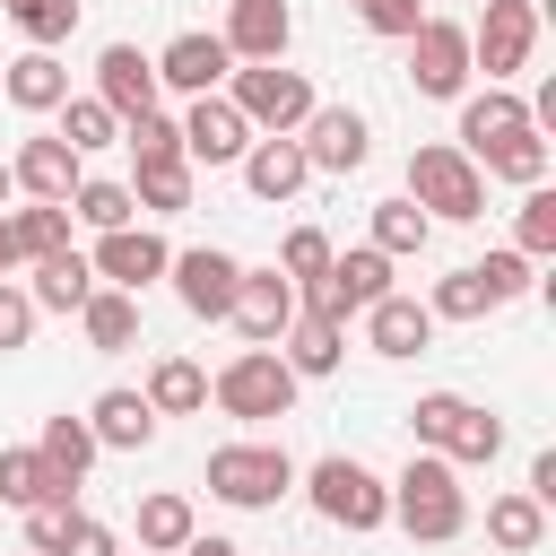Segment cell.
Here are the masks:
<instances>
[{
	"label": "cell",
	"mask_w": 556,
	"mask_h": 556,
	"mask_svg": "<svg viewBox=\"0 0 556 556\" xmlns=\"http://www.w3.org/2000/svg\"><path fill=\"white\" fill-rule=\"evenodd\" d=\"M96 104H104L113 122L156 113V61H148L139 43H104V52H96Z\"/></svg>",
	"instance_id": "cell-13"
},
{
	"label": "cell",
	"mask_w": 556,
	"mask_h": 556,
	"mask_svg": "<svg viewBox=\"0 0 556 556\" xmlns=\"http://www.w3.org/2000/svg\"><path fill=\"white\" fill-rule=\"evenodd\" d=\"M9 191H17V182H9V156H0V200H9Z\"/></svg>",
	"instance_id": "cell-49"
},
{
	"label": "cell",
	"mask_w": 556,
	"mask_h": 556,
	"mask_svg": "<svg viewBox=\"0 0 556 556\" xmlns=\"http://www.w3.org/2000/svg\"><path fill=\"white\" fill-rule=\"evenodd\" d=\"M87 295H96L87 252H52V261H35V287H26V304H35V313H78Z\"/></svg>",
	"instance_id": "cell-27"
},
{
	"label": "cell",
	"mask_w": 556,
	"mask_h": 556,
	"mask_svg": "<svg viewBox=\"0 0 556 556\" xmlns=\"http://www.w3.org/2000/svg\"><path fill=\"white\" fill-rule=\"evenodd\" d=\"M130 208H139V200H130V182H78V191H70V217H78V226H96V235L130 226Z\"/></svg>",
	"instance_id": "cell-39"
},
{
	"label": "cell",
	"mask_w": 556,
	"mask_h": 556,
	"mask_svg": "<svg viewBox=\"0 0 556 556\" xmlns=\"http://www.w3.org/2000/svg\"><path fill=\"white\" fill-rule=\"evenodd\" d=\"M478 165H486V174H504V182H521V191H539V182H547V139H539V130H521V139L486 148Z\"/></svg>",
	"instance_id": "cell-38"
},
{
	"label": "cell",
	"mask_w": 556,
	"mask_h": 556,
	"mask_svg": "<svg viewBox=\"0 0 556 556\" xmlns=\"http://www.w3.org/2000/svg\"><path fill=\"white\" fill-rule=\"evenodd\" d=\"M304 174H313V165H304L295 139H252V148H243V182H252V200H295Z\"/></svg>",
	"instance_id": "cell-26"
},
{
	"label": "cell",
	"mask_w": 556,
	"mask_h": 556,
	"mask_svg": "<svg viewBox=\"0 0 556 556\" xmlns=\"http://www.w3.org/2000/svg\"><path fill=\"white\" fill-rule=\"evenodd\" d=\"M0 9H9V26H17L35 52L70 43V26H78V0H0Z\"/></svg>",
	"instance_id": "cell-36"
},
{
	"label": "cell",
	"mask_w": 556,
	"mask_h": 556,
	"mask_svg": "<svg viewBox=\"0 0 556 556\" xmlns=\"http://www.w3.org/2000/svg\"><path fill=\"white\" fill-rule=\"evenodd\" d=\"M0 96H9L17 113H61V104H70V70H61L52 52H35V43H26V52L0 70Z\"/></svg>",
	"instance_id": "cell-23"
},
{
	"label": "cell",
	"mask_w": 556,
	"mask_h": 556,
	"mask_svg": "<svg viewBox=\"0 0 556 556\" xmlns=\"http://www.w3.org/2000/svg\"><path fill=\"white\" fill-rule=\"evenodd\" d=\"M139 400H148L156 417H200V408H208V374H200L191 356H156V365H148V391H139Z\"/></svg>",
	"instance_id": "cell-29"
},
{
	"label": "cell",
	"mask_w": 556,
	"mask_h": 556,
	"mask_svg": "<svg viewBox=\"0 0 556 556\" xmlns=\"http://www.w3.org/2000/svg\"><path fill=\"white\" fill-rule=\"evenodd\" d=\"M408 200H417L426 217L469 226V217H486V174H478L452 139H434V148H417V156H408Z\"/></svg>",
	"instance_id": "cell-5"
},
{
	"label": "cell",
	"mask_w": 556,
	"mask_h": 556,
	"mask_svg": "<svg viewBox=\"0 0 556 556\" xmlns=\"http://www.w3.org/2000/svg\"><path fill=\"white\" fill-rule=\"evenodd\" d=\"M78 330H87V348H96V356H122V348L139 339V295H122V287H96V295L78 304Z\"/></svg>",
	"instance_id": "cell-28"
},
{
	"label": "cell",
	"mask_w": 556,
	"mask_h": 556,
	"mask_svg": "<svg viewBox=\"0 0 556 556\" xmlns=\"http://www.w3.org/2000/svg\"><path fill=\"white\" fill-rule=\"evenodd\" d=\"M321 269H330V235H321V226H295V235L278 243V278H287V287H313Z\"/></svg>",
	"instance_id": "cell-41"
},
{
	"label": "cell",
	"mask_w": 556,
	"mask_h": 556,
	"mask_svg": "<svg viewBox=\"0 0 556 556\" xmlns=\"http://www.w3.org/2000/svg\"><path fill=\"white\" fill-rule=\"evenodd\" d=\"M235 113H243V130H269V139H295L304 122H313V78L304 70H278V61H243L235 70V96H226Z\"/></svg>",
	"instance_id": "cell-3"
},
{
	"label": "cell",
	"mask_w": 556,
	"mask_h": 556,
	"mask_svg": "<svg viewBox=\"0 0 556 556\" xmlns=\"http://www.w3.org/2000/svg\"><path fill=\"white\" fill-rule=\"evenodd\" d=\"M426 313H434V321H486V313H495V295H486V278H478V261H460L452 278H434V295H426Z\"/></svg>",
	"instance_id": "cell-34"
},
{
	"label": "cell",
	"mask_w": 556,
	"mask_h": 556,
	"mask_svg": "<svg viewBox=\"0 0 556 556\" xmlns=\"http://www.w3.org/2000/svg\"><path fill=\"white\" fill-rule=\"evenodd\" d=\"M226 70H235V52H226L217 35H174V43L156 52V87H182V96H208Z\"/></svg>",
	"instance_id": "cell-21"
},
{
	"label": "cell",
	"mask_w": 556,
	"mask_h": 556,
	"mask_svg": "<svg viewBox=\"0 0 556 556\" xmlns=\"http://www.w3.org/2000/svg\"><path fill=\"white\" fill-rule=\"evenodd\" d=\"M408 78H417V96H460L469 87V26H452V17H426L417 35H408Z\"/></svg>",
	"instance_id": "cell-10"
},
{
	"label": "cell",
	"mask_w": 556,
	"mask_h": 556,
	"mask_svg": "<svg viewBox=\"0 0 556 556\" xmlns=\"http://www.w3.org/2000/svg\"><path fill=\"white\" fill-rule=\"evenodd\" d=\"M391 521H400L408 539H426V547L460 539V530H469V495H460V469H452V460H434V452H408V469L391 478Z\"/></svg>",
	"instance_id": "cell-1"
},
{
	"label": "cell",
	"mask_w": 556,
	"mask_h": 556,
	"mask_svg": "<svg viewBox=\"0 0 556 556\" xmlns=\"http://www.w3.org/2000/svg\"><path fill=\"white\" fill-rule=\"evenodd\" d=\"M295 148H304L313 174H356V165L374 156V130H365V113H348V104H313V122L295 130Z\"/></svg>",
	"instance_id": "cell-11"
},
{
	"label": "cell",
	"mask_w": 556,
	"mask_h": 556,
	"mask_svg": "<svg viewBox=\"0 0 556 556\" xmlns=\"http://www.w3.org/2000/svg\"><path fill=\"white\" fill-rule=\"evenodd\" d=\"M0 504H17V513H43V504H78V478H61L35 443H9L0 452Z\"/></svg>",
	"instance_id": "cell-19"
},
{
	"label": "cell",
	"mask_w": 556,
	"mask_h": 556,
	"mask_svg": "<svg viewBox=\"0 0 556 556\" xmlns=\"http://www.w3.org/2000/svg\"><path fill=\"white\" fill-rule=\"evenodd\" d=\"M382 295H391V261H382L374 243H356V252H330V269H321L313 287H295V313H321V321L348 330V313H365V304H382Z\"/></svg>",
	"instance_id": "cell-7"
},
{
	"label": "cell",
	"mask_w": 556,
	"mask_h": 556,
	"mask_svg": "<svg viewBox=\"0 0 556 556\" xmlns=\"http://www.w3.org/2000/svg\"><path fill=\"white\" fill-rule=\"evenodd\" d=\"M35 452H43L61 478H87V460H96V434H87V417H70V408H61V417H43V443H35Z\"/></svg>",
	"instance_id": "cell-37"
},
{
	"label": "cell",
	"mask_w": 556,
	"mask_h": 556,
	"mask_svg": "<svg viewBox=\"0 0 556 556\" xmlns=\"http://www.w3.org/2000/svg\"><path fill=\"white\" fill-rule=\"evenodd\" d=\"M26 339H35V304H26V287H9V278H0V356H9V348H26Z\"/></svg>",
	"instance_id": "cell-46"
},
{
	"label": "cell",
	"mask_w": 556,
	"mask_h": 556,
	"mask_svg": "<svg viewBox=\"0 0 556 556\" xmlns=\"http://www.w3.org/2000/svg\"><path fill=\"white\" fill-rule=\"evenodd\" d=\"M191 495H174V486H156V495H139V547L148 556H182L191 547Z\"/></svg>",
	"instance_id": "cell-30"
},
{
	"label": "cell",
	"mask_w": 556,
	"mask_h": 556,
	"mask_svg": "<svg viewBox=\"0 0 556 556\" xmlns=\"http://www.w3.org/2000/svg\"><path fill=\"white\" fill-rule=\"evenodd\" d=\"M278 356H287V374H295V382H313V374H339V356H348V330H339V321H321V313H295V321H287V339H278Z\"/></svg>",
	"instance_id": "cell-25"
},
{
	"label": "cell",
	"mask_w": 556,
	"mask_h": 556,
	"mask_svg": "<svg viewBox=\"0 0 556 556\" xmlns=\"http://www.w3.org/2000/svg\"><path fill=\"white\" fill-rule=\"evenodd\" d=\"M208 400H217L226 417L261 426V417H287V408H295V374H287V356H278V348H243L235 365H217Z\"/></svg>",
	"instance_id": "cell-8"
},
{
	"label": "cell",
	"mask_w": 556,
	"mask_h": 556,
	"mask_svg": "<svg viewBox=\"0 0 556 556\" xmlns=\"http://www.w3.org/2000/svg\"><path fill=\"white\" fill-rule=\"evenodd\" d=\"M539 43V0H478L469 26V70H486V87H504Z\"/></svg>",
	"instance_id": "cell-9"
},
{
	"label": "cell",
	"mask_w": 556,
	"mask_h": 556,
	"mask_svg": "<svg viewBox=\"0 0 556 556\" xmlns=\"http://www.w3.org/2000/svg\"><path fill=\"white\" fill-rule=\"evenodd\" d=\"M426 235H434V217H426L417 200H374V252H382V261L426 252Z\"/></svg>",
	"instance_id": "cell-32"
},
{
	"label": "cell",
	"mask_w": 556,
	"mask_h": 556,
	"mask_svg": "<svg viewBox=\"0 0 556 556\" xmlns=\"http://www.w3.org/2000/svg\"><path fill=\"white\" fill-rule=\"evenodd\" d=\"M52 556H122V547H113V530H104L96 513H61V539H52Z\"/></svg>",
	"instance_id": "cell-43"
},
{
	"label": "cell",
	"mask_w": 556,
	"mask_h": 556,
	"mask_svg": "<svg viewBox=\"0 0 556 556\" xmlns=\"http://www.w3.org/2000/svg\"><path fill=\"white\" fill-rule=\"evenodd\" d=\"M165 235H148V226H113V235H96V252H87V269L104 278V287H122V295H139L148 278H165Z\"/></svg>",
	"instance_id": "cell-16"
},
{
	"label": "cell",
	"mask_w": 556,
	"mask_h": 556,
	"mask_svg": "<svg viewBox=\"0 0 556 556\" xmlns=\"http://www.w3.org/2000/svg\"><path fill=\"white\" fill-rule=\"evenodd\" d=\"M9 269H17V252H9V226H0V278H9Z\"/></svg>",
	"instance_id": "cell-48"
},
{
	"label": "cell",
	"mask_w": 556,
	"mask_h": 556,
	"mask_svg": "<svg viewBox=\"0 0 556 556\" xmlns=\"http://www.w3.org/2000/svg\"><path fill=\"white\" fill-rule=\"evenodd\" d=\"M9 182H17L26 200H43V208H70V191H78L87 174H78V148H70V139L35 130V139H26L17 156H9Z\"/></svg>",
	"instance_id": "cell-15"
},
{
	"label": "cell",
	"mask_w": 556,
	"mask_h": 556,
	"mask_svg": "<svg viewBox=\"0 0 556 556\" xmlns=\"http://www.w3.org/2000/svg\"><path fill=\"white\" fill-rule=\"evenodd\" d=\"M486 539H495L504 556H539V539H547V504H530V495H495V504H486Z\"/></svg>",
	"instance_id": "cell-31"
},
{
	"label": "cell",
	"mask_w": 556,
	"mask_h": 556,
	"mask_svg": "<svg viewBox=\"0 0 556 556\" xmlns=\"http://www.w3.org/2000/svg\"><path fill=\"white\" fill-rule=\"evenodd\" d=\"M304 486H313V513H321L330 530H382V521H391V486H382L356 452L313 460V469H304Z\"/></svg>",
	"instance_id": "cell-4"
},
{
	"label": "cell",
	"mask_w": 556,
	"mask_h": 556,
	"mask_svg": "<svg viewBox=\"0 0 556 556\" xmlns=\"http://www.w3.org/2000/svg\"><path fill=\"white\" fill-rule=\"evenodd\" d=\"M226 321H235L252 348H278V339H287V321H295V287H287L278 269H243V278H235Z\"/></svg>",
	"instance_id": "cell-17"
},
{
	"label": "cell",
	"mask_w": 556,
	"mask_h": 556,
	"mask_svg": "<svg viewBox=\"0 0 556 556\" xmlns=\"http://www.w3.org/2000/svg\"><path fill=\"white\" fill-rule=\"evenodd\" d=\"M521 130H539L530 122V104L513 96V87H486V96H460V156L478 165L486 148H504V139H521Z\"/></svg>",
	"instance_id": "cell-18"
},
{
	"label": "cell",
	"mask_w": 556,
	"mask_h": 556,
	"mask_svg": "<svg viewBox=\"0 0 556 556\" xmlns=\"http://www.w3.org/2000/svg\"><path fill=\"white\" fill-rule=\"evenodd\" d=\"M365 339H374V356H426L434 313L417 295H382V304H365Z\"/></svg>",
	"instance_id": "cell-24"
},
{
	"label": "cell",
	"mask_w": 556,
	"mask_h": 556,
	"mask_svg": "<svg viewBox=\"0 0 556 556\" xmlns=\"http://www.w3.org/2000/svg\"><path fill=\"white\" fill-rule=\"evenodd\" d=\"M287 486H295L287 443H217V452H208V495L235 504V513H261V504H278Z\"/></svg>",
	"instance_id": "cell-6"
},
{
	"label": "cell",
	"mask_w": 556,
	"mask_h": 556,
	"mask_svg": "<svg viewBox=\"0 0 556 556\" xmlns=\"http://www.w3.org/2000/svg\"><path fill=\"white\" fill-rule=\"evenodd\" d=\"M182 556H243V547H235V539H200V530H191V547H182Z\"/></svg>",
	"instance_id": "cell-47"
},
{
	"label": "cell",
	"mask_w": 556,
	"mask_h": 556,
	"mask_svg": "<svg viewBox=\"0 0 556 556\" xmlns=\"http://www.w3.org/2000/svg\"><path fill=\"white\" fill-rule=\"evenodd\" d=\"M165 278H174V295H182L200 321H226L243 261H235V252H217V243H191V252H174V261H165Z\"/></svg>",
	"instance_id": "cell-12"
},
{
	"label": "cell",
	"mask_w": 556,
	"mask_h": 556,
	"mask_svg": "<svg viewBox=\"0 0 556 556\" xmlns=\"http://www.w3.org/2000/svg\"><path fill=\"white\" fill-rule=\"evenodd\" d=\"M478 278H486V295H495V304L530 295V261H521V252H486V261H478Z\"/></svg>",
	"instance_id": "cell-45"
},
{
	"label": "cell",
	"mask_w": 556,
	"mask_h": 556,
	"mask_svg": "<svg viewBox=\"0 0 556 556\" xmlns=\"http://www.w3.org/2000/svg\"><path fill=\"white\" fill-rule=\"evenodd\" d=\"M52 139H70V148L87 156V148H113V139H122V122H113V113H104L96 96H70V104H61V130H52Z\"/></svg>",
	"instance_id": "cell-40"
},
{
	"label": "cell",
	"mask_w": 556,
	"mask_h": 556,
	"mask_svg": "<svg viewBox=\"0 0 556 556\" xmlns=\"http://www.w3.org/2000/svg\"><path fill=\"white\" fill-rule=\"evenodd\" d=\"M356 17H365L374 35H400V43H408V35L426 26V0H356Z\"/></svg>",
	"instance_id": "cell-44"
},
{
	"label": "cell",
	"mask_w": 556,
	"mask_h": 556,
	"mask_svg": "<svg viewBox=\"0 0 556 556\" xmlns=\"http://www.w3.org/2000/svg\"><path fill=\"white\" fill-rule=\"evenodd\" d=\"M174 130H182V165H243V148H252V130L226 96H191V113Z\"/></svg>",
	"instance_id": "cell-14"
},
{
	"label": "cell",
	"mask_w": 556,
	"mask_h": 556,
	"mask_svg": "<svg viewBox=\"0 0 556 556\" xmlns=\"http://www.w3.org/2000/svg\"><path fill=\"white\" fill-rule=\"evenodd\" d=\"M87 434H96V452H148V443H156V408H148L139 391H96Z\"/></svg>",
	"instance_id": "cell-22"
},
{
	"label": "cell",
	"mask_w": 556,
	"mask_h": 556,
	"mask_svg": "<svg viewBox=\"0 0 556 556\" xmlns=\"http://www.w3.org/2000/svg\"><path fill=\"white\" fill-rule=\"evenodd\" d=\"M408 426H417V443H426L434 460H452V469H478V460L504 452V417L478 408V400H460V391H426V400L408 408Z\"/></svg>",
	"instance_id": "cell-2"
},
{
	"label": "cell",
	"mask_w": 556,
	"mask_h": 556,
	"mask_svg": "<svg viewBox=\"0 0 556 556\" xmlns=\"http://www.w3.org/2000/svg\"><path fill=\"white\" fill-rule=\"evenodd\" d=\"M9 226V252L17 261H52V252H70V208H17V217H0Z\"/></svg>",
	"instance_id": "cell-33"
},
{
	"label": "cell",
	"mask_w": 556,
	"mask_h": 556,
	"mask_svg": "<svg viewBox=\"0 0 556 556\" xmlns=\"http://www.w3.org/2000/svg\"><path fill=\"white\" fill-rule=\"evenodd\" d=\"M287 35H295L287 0H235V9H226V35H217V43H226L235 61H278V52H287Z\"/></svg>",
	"instance_id": "cell-20"
},
{
	"label": "cell",
	"mask_w": 556,
	"mask_h": 556,
	"mask_svg": "<svg viewBox=\"0 0 556 556\" xmlns=\"http://www.w3.org/2000/svg\"><path fill=\"white\" fill-rule=\"evenodd\" d=\"M556 252V191H530L521 200V261H547Z\"/></svg>",
	"instance_id": "cell-42"
},
{
	"label": "cell",
	"mask_w": 556,
	"mask_h": 556,
	"mask_svg": "<svg viewBox=\"0 0 556 556\" xmlns=\"http://www.w3.org/2000/svg\"><path fill=\"white\" fill-rule=\"evenodd\" d=\"M130 200H139L148 217H174V208H191V165H182V156H156V165H139Z\"/></svg>",
	"instance_id": "cell-35"
}]
</instances>
